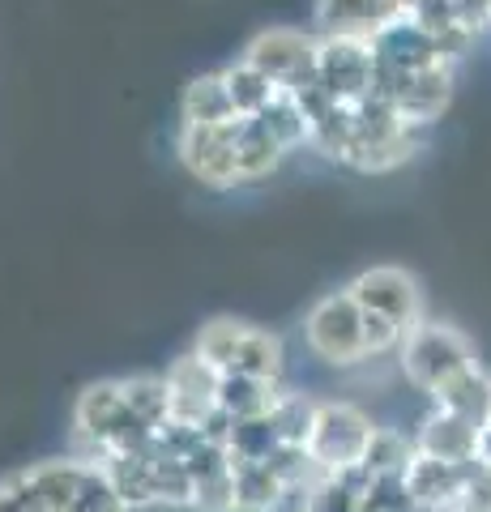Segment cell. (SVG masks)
Masks as SVG:
<instances>
[{
    "label": "cell",
    "mask_w": 491,
    "mask_h": 512,
    "mask_svg": "<svg viewBox=\"0 0 491 512\" xmlns=\"http://www.w3.org/2000/svg\"><path fill=\"white\" fill-rule=\"evenodd\" d=\"M372 478L359 466L338 470V474H316L304 487V500H299V512H359V500L368 491Z\"/></svg>",
    "instance_id": "44dd1931"
},
{
    "label": "cell",
    "mask_w": 491,
    "mask_h": 512,
    "mask_svg": "<svg viewBox=\"0 0 491 512\" xmlns=\"http://www.w3.org/2000/svg\"><path fill=\"white\" fill-rule=\"evenodd\" d=\"M120 393H124V406L146 427H163L167 423V380L163 376H129L120 380Z\"/></svg>",
    "instance_id": "f546056e"
},
{
    "label": "cell",
    "mask_w": 491,
    "mask_h": 512,
    "mask_svg": "<svg viewBox=\"0 0 491 512\" xmlns=\"http://www.w3.org/2000/svg\"><path fill=\"white\" fill-rule=\"evenodd\" d=\"M180 116L184 124H223L235 120V107H231V94L223 73H201L184 86V99H180Z\"/></svg>",
    "instance_id": "d4e9b609"
},
{
    "label": "cell",
    "mask_w": 491,
    "mask_h": 512,
    "mask_svg": "<svg viewBox=\"0 0 491 512\" xmlns=\"http://www.w3.org/2000/svg\"><path fill=\"white\" fill-rule=\"evenodd\" d=\"M432 397H436L440 410H449V414H457V419L483 427L487 414H491V376L483 372V367H470V372L453 376L449 384H440Z\"/></svg>",
    "instance_id": "603a6c76"
},
{
    "label": "cell",
    "mask_w": 491,
    "mask_h": 512,
    "mask_svg": "<svg viewBox=\"0 0 491 512\" xmlns=\"http://www.w3.org/2000/svg\"><path fill=\"white\" fill-rule=\"evenodd\" d=\"M304 338L316 359L334 367H355L368 359V350H363V308L351 299V291L316 299L304 320Z\"/></svg>",
    "instance_id": "8992f818"
},
{
    "label": "cell",
    "mask_w": 491,
    "mask_h": 512,
    "mask_svg": "<svg viewBox=\"0 0 491 512\" xmlns=\"http://www.w3.org/2000/svg\"><path fill=\"white\" fill-rule=\"evenodd\" d=\"M223 82H227V94H231L235 116H257V111L278 94V86L269 82L261 69H252L248 60H240V64H231V69H223Z\"/></svg>",
    "instance_id": "4316f807"
},
{
    "label": "cell",
    "mask_w": 491,
    "mask_h": 512,
    "mask_svg": "<svg viewBox=\"0 0 491 512\" xmlns=\"http://www.w3.org/2000/svg\"><path fill=\"white\" fill-rule=\"evenodd\" d=\"M470 461H440V457H423L415 453L406 466V491L415 495L423 508L432 512H445L457 504V491H462V478H466Z\"/></svg>",
    "instance_id": "ac0fdd59"
},
{
    "label": "cell",
    "mask_w": 491,
    "mask_h": 512,
    "mask_svg": "<svg viewBox=\"0 0 491 512\" xmlns=\"http://www.w3.org/2000/svg\"><path fill=\"white\" fill-rule=\"evenodd\" d=\"M316 52H321L316 35H304V30L291 26H269L244 47V60L252 69H261L278 90H295L316 77Z\"/></svg>",
    "instance_id": "ba28073f"
},
{
    "label": "cell",
    "mask_w": 491,
    "mask_h": 512,
    "mask_svg": "<svg viewBox=\"0 0 491 512\" xmlns=\"http://www.w3.org/2000/svg\"><path fill=\"white\" fill-rule=\"evenodd\" d=\"M372 94H380L402 120L427 128L453 103V64H432V69H410V73L372 69Z\"/></svg>",
    "instance_id": "52a82bcc"
},
{
    "label": "cell",
    "mask_w": 491,
    "mask_h": 512,
    "mask_svg": "<svg viewBox=\"0 0 491 512\" xmlns=\"http://www.w3.org/2000/svg\"><path fill=\"white\" fill-rule=\"evenodd\" d=\"M398 342H402V329L393 325V320L376 316V312H363V350H368V359L398 350Z\"/></svg>",
    "instance_id": "836d02e7"
},
{
    "label": "cell",
    "mask_w": 491,
    "mask_h": 512,
    "mask_svg": "<svg viewBox=\"0 0 491 512\" xmlns=\"http://www.w3.org/2000/svg\"><path fill=\"white\" fill-rule=\"evenodd\" d=\"M410 457H415V444H410L406 431H398V427H372V440H368V448H363L359 470L368 478L406 474Z\"/></svg>",
    "instance_id": "484cf974"
},
{
    "label": "cell",
    "mask_w": 491,
    "mask_h": 512,
    "mask_svg": "<svg viewBox=\"0 0 491 512\" xmlns=\"http://www.w3.org/2000/svg\"><path fill=\"white\" fill-rule=\"evenodd\" d=\"M419 0H316V22L325 39H359L368 43L385 26L410 18Z\"/></svg>",
    "instance_id": "4fadbf2b"
},
{
    "label": "cell",
    "mask_w": 491,
    "mask_h": 512,
    "mask_svg": "<svg viewBox=\"0 0 491 512\" xmlns=\"http://www.w3.org/2000/svg\"><path fill=\"white\" fill-rule=\"evenodd\" d=\"M423 150V128L402 120L380 94H363L351 103V141L338 163L363 171V175H385L406 167L410 158Z\"/></svg>",
    "instance_id": "7a4b0ae2"
},
{
    "label": "cell",
    "mask_w": 491,
    "mask_h": 512,
    "mask_svg": "<svg viewBox=\"0 0 491 512\" xmlns=\"http://www.w3.org/2000/svg\"><path fill=\"white\" fill-rule=\"evenodd\" d=\"M282 154H287V146L269 133V128L257 120V116H240V133H235V163H240V180H261V175H269Z\"/></svg>",
    "instance_id": "cb8c5ba5"
},
{
    "label": "cell",
    "mask_w": 491,
    "mask_h": 512,
    "mask_svg": "<svg viewBox=\"0 0 491 512\" xmlns=\"http://www.w3.org/2000/svg\"><path fill=\"white\" fill-rule=\"evenodd\" d=\"M453 508H462V512H491V461H483V457L470 461Z\"/></svg>",
    "instance_id": "d6a6232c"
},
{
    "label": "cell",
    "mask_w": 491,
    "mask_h": 512,
    "mask_svg": "<svg viewBox=\"0 0 491 512\" xmlns=\"http://www.w3.org/2000/svg\"><path fill=\"white\" fill-rule=\"evenodd\" d=\"M86 470L90 466L77 457H56V461H39V466H30V470L9 474L5 483L22 512H69Z\"/></svg>",
    "instance_id": "8fae6325"
},
{
    "label": "cell",
    "mask_w": 491,
    "mask_h": 512,
    "mask_svg": "<svg viewBox=\"0 0 491 512\" xmlns=\"http://www.w3.org/2000/svg\"><path fill=\"white\" fill-rule=\"evenodd\" d=\"M316 82H321L338 103H359L372 94V47L359 39H325L316 52Z\"/></svg>",
    "instance_id": "5bb4252c"
},
{
    "label": "cell",
    "mask_w": 491,
    "mask_h": 512,
    "mask_svg": "<svg viewBox=\"0 0 491 512\" xmlns=\"http://www.w3.org/2000/svg\"><path fill=\"white\" fill-rule=\"evenodd\" d=\"M69 512H129V504L116 495V487L107 483V474L99 466H90L82 487H77V495H73Z\"/></svg>",
    "instance_id": "1f68e13d"
},
{
    "label": "cell",
    "mask_w": 491,
    "mask_h": 512,
    "mask_svg": "<svg viewBox=\"0 0 491 512\" xmlns=\"http://www.w3.org/2000/svg\"><path fill=\"white\" fill-rule=\"evenodd\" d=\"M312 414H316V397L295 393V389H282L278 402H274V410H269V423H274V431H278L282 444L304 448L308 431H312Z\"/></svg>",
    "instance_id": "83f0119b"
},
{
    "label": "cell",
    "mask_w": 491,
    "mask_h": 512,
    "mask_svg": "<svg viewBox=\"0 0 491 512\" xmlns=\"http://www.w3.org/2000/svg\"><path fill=\"white\" fill-rule=\"evenodd\" d=\"M218 367L205 363L197 350H188L167 367V423L201 427L218 410Z\"/></svg>",
    "instance_id": "7c38bea8"
},
{
    "label": "cell",
    "mask_w": 491,
    "mask_h": 512,
    "mask_svg": "<svg viewBox=\"0 0 491 512\" xmlns=\"http://www.w3.org/2000/svg\"><path fill=\"white\" fill-rule=\"evenodd\" d=\"M449 5H453V22L462 26L466 35L479 39L491 26V0H449Z\"/></svg>",
    "instance_id": "e575fe53"
},
{
    "label": "cell",
    "mask_w": 491,
    "mask_h": 512,
    "mask_svg": "<svg viewBox=\"0 0 491 512\" xmlns=\"http://www.w3.org/2000/svg\"><path fill=\"white\" fill-rule=\"evenodd\" d=\"M257 120H261L287 150H295V146H304V141H308V120H304V111H299V103H295L291 90H278L274 99H269V103L257 111Z\"/></svg>",
    "instance_id": "4dcf8cb0"
},
{
    "label": "cell",
    "mask_w": 491,
    "mask_h": 512,
    "mask_svg": "<svg viewBox=\"0 0 491 512\" xmlns=\"http://www.w3.org/2000/svg\"><path fill=\"white\" fill-rule=\"evenodd\" d=\"M99 470L107 474V483L116 487L120 500L129 504V512H133V508L158 504V500H154V453H150V448H141V453L107 457Z\"/></svg>",
    "instance_id": "7402d4cb"
},
{
    "label": "cell",
    "mask_w": 491,
    "mask_h": 512,
    "mask_svg": "<svg viewBox=\"0 0 491 512\" xmlns=\"http://www.w3.org/2000/svg\"><path fill=\"white\" fill-rule=\"evenodd\" d=\"M479 457L491 461V414H487V423L479 427Z\"/></svg>",
    "instance_id": "d590c367"
},
{
    "label": "cell",
    "mask_w": 491,
    "mask_h": 512,
    "mask_svg": "<svg viewBox=\"0 0 491 512\" xmlns=\"http://www.w3.org/2000/svg\"><path fill=\"white\" fill-rule=\"evenodd\" d=\"M372 47V69L376 73H410V69H432V64H449L440 56L436 39L415 26V18H402L385 26L380 35L368 39Z\"/></svg>",
    "instance_id": "2e32d148"
},
{
    "label": "cell",
    "mask_w": 491,
    "mask_h": 512,
    "mask_svg": "<svg viewBox=\"0 0 491 512\" xmlns=\"http://www.w3.org/2000/svg\"><path fill=\"white\" fill-rule=\"evenodd\" d=\"M193 350L210 367H218V372H240V376H261V380L282 376V338L252 325V320H235V316L205 320Z\"/></svg>",
    "instance_id": "3957f363"
},
{
    "label": "cell",
    "mask_w": 491,
    "mask_h": 512,
    "mask_svg": "<svg viewBox=\"0 0 491 512\" xmlns=\"http://www.w3.org/2000/svg\"><path fill=\"white\" fill-rule=\"evenodd\" d=\"M184 466L193 474L197 512H235V474H231V453L223 440H210L201 431L197 444L184 453Z\"/></svg>",
    "instance_id": "9a60e30c"
},
{
    "label": "cell",
    "mask_w": 491,
    "mask_h": 512,
    "mask_svg": "<svg viewBox=\"0 0 491 512\" xmlns=\"http://www.w3.org/2000/svg\"><path fill=\"white\" fill-rule=\"evenodd\" d=\"M73 440H77V453H73L77 461L103 466L107 457L150 448L154 427H146L124 406L120 380H99V384H86L73 402Z\"/></svg>",
    "instance_id": "6da1fadb"
},
{
    "label": "cell",
    "mask_w": 491,
    "mask_h": 512,
    "mask_svg": "<svg viewBox=\"0 0 491 512\" xmlns=\"http://www.w3.org/2000/svg\"><path fill=\"white\" fill-rule=\"evenodd\" d=\"M445 512H462V508H445Z\"/></svg>",
    "instance_id": "74e56055"
},
{
    "label": "cell",
    "mask_w": 491,
    "mask_h": 512,
    "mask_svg": "<svg viewBox=\"0 0 491 512\" xmlns=\"http://www.w3.org/2000/svg\"><path fill=\"white\" fill-rule=\"evenodd\" d=\"M0 512H22V508H18V500H13V491H9L5 478H0Z\"/></svg>",
    "instance_id": "8d00e7d4"
},
{
    "label": "cell",
    "mask_w": 491,
    "mask_h": 512,
    "mask_svg": "<svg viewBox=\"0 0 491 512\" xmlns=\"http://www.w3.org/2000/svg\"><path fill=\"white\" fill-rule=\"evenodd\" d=\"M410 444H415V453H423V457L474 461V457H479V427L436 406V410L419 423L415 436H410Z\"/></svg>",
    "instance_id": "e0dca14e"
},
{
    "label": "cell",
    "mask_w": 491,
    "mask_h": 512,
    "mask_svg": "<svg viewBox=\"0 0 491 512\" xmlns=\"http://www.w3.org/2000/svg\"><path fill=\"white\" fill-rule=\"evenodd\" d=\"M154 500L171 508H193V474H188L184 457H171L163 448H154Z\"/></svg>",
    "instance_id": "f1b7e54d"
},
{
    "label": "cell",
    "mask_w": 491,
    "mask_h": 512,
    "mask_svg": "<svg viewBox=\"0 0 491 512\" xmlns=\"http://www.w3.org/2000/svg\"><path fill=\"white\" fill-rule=\"evenodd\" d=\"M372 427L376 423L351 402H316L304 453L321 474L351 470L363 461V448H368V440H372Z\"/></svg>",
    "instance_id": "5b68a950"
},
{
    "label": "cell",
    "mask_w": 491,
    "mask_h": 512,
    "mask_svg": "<svg viewBox=\"0 0 491 512\" xmlns=\"http://www.w3.org/2000/svg\"><path fill=\"white\" fill-rule=\"evenodd\" d=\"M235 133H240V116L223 124H180V163L197 175L205 188H235L240 180V163H235Z\"/></svg>",
    "instance_id": "9c48e42d"
},
{
    "label": "cell",
    "mask_w": 491,
    "mask_h": 512,
    "mask_svg": "<svg viewBox=\"0 0 491 512\" xmlns=\"http://www.w3.org/2000/svg\"><path fill=\"white\" fill-rule=\"evenodd\" d=\"M231 474H235V512H278L299 495L282 483V474L265 457L261 461L231 457Z\"/></svg>",
    "instance_id": "d6986e66"
},
{
    "label": "cell",
    "mask_w": 491,
    "mask_h": 512,
    "mask_svg": "<svg viewBox=\"0 0 491 512\" xmlns=\"http://www.w3.org/2000/svg\"><path fill=\"white\" fill-rule=\"evenodd\" d=\"M346 291H351V299L359 303L363 312H376V316L393 320L402 333L415 329L423 320V291H419V282H415V274H406V269H398V265L363 269V274L346 286Z\"/></svg>",
    "instance_id": "30bf717a"
},
{
    "label": "cell",
    "mask_w": 491,
    "mask_h": 512,
    "mask_svg": "<svg viewBox=\"0 0 491 512\" xmlns=\"http://www.w3.org/2000/svg\"><path fill=\"white\" fill-rule=\"evenodd\" d=\"M278 393H282L278 380L240 376V372H223V376H218V410H223L231 423H240V419H265V414L274 410Z\"/></svg>",
    "instance_id": "ffe728a7"
},
{
    "label": "cell",
    "mask_w": 491,
    "mask_h": 512,
    "mask_svg": "<svg viewBox=\"0 0 491 512\" xmlns=\"http://www.w3.org/2000/svg\"><path fill=\"white\" fill-rule=\"evenodd\" d=\"M398 363L406 380L423 393H436L440 384H449L453 376L479 367V355H474V342L466 338L462 329L445 325V320H419L415 329L402 333L398 342Z\"/></svg>",
    "instance_id": "277c9868"
}]
</instances>
